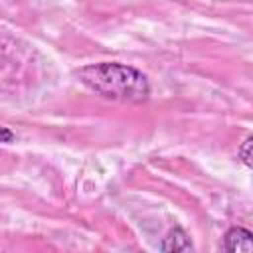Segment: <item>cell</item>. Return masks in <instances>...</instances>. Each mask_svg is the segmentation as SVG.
<instances>
[{
	"mask_svg": "<svg viewBox=\"0 0 253 253\" xmlns=\"http://www.w3.org/2000/svg\"><path fill=\"white\" fill-rule=\"evenodd\" d=\"M223 251L229 253H237V251H253V233L243 229V227H231L225 235H223V243H221Z\"/></svg>",
	"mask_w": 253,
	"mask_h": 253,
	"instance_id": "cell-2",
	"label": "cell"
},
{
	"mask_svg": "<svg viewBox=\"0 0 253 253\" xmlns=\"http://www.w3.org/2000/svg\"><path fill=\"white\" fill-rule=\"evenodd\" d=\"M2 140H4V142H12V140H14V134L10 132V128H8V126H4V128H2Z\"/></svg>",
	"mask_w": 253,
	"mask_h": 253,
	"instance_id": "cell-5",
	"label": "cell"
},
{
	"mask_svg": "<svg viewBox=\"0 0 253 253\" xmlns=\"http://www.w3.org/2000/svg\"><path fill=\"white\" fill-rule=\"evenodd\" d=\"M79 81L111 101L121 103H142L150 95V83L142 71L125 63H93L77 71Z\"/></svg>",
	"mask_w": 253,
	"mask_h": 253,
	"instance_id": "cell-1",
	"label": "cell"
},
{
	"mask_svg": "<svg viewBox=\"0 0 253 253\" xmlns=\"http://www.w3.org/2000/svg\"><path fill=\"white\" fill-rule=\"evenodd\" d=\"M239 158H241V162H243L245 166L253 168V136H249V138L241 144V148H239Z\"/></svg>",
	"mask_w": 253,
	"mask_h": 253,
	"instance_id": "cell-4",
	"label": "cell"
},
{
	"mask_svg": "<svg viewBox=\"0 0 253 253\" xmlns=\"http://www.w3.org/2000/svg\"><path fill=\"white\" fill-rule=\"evenodd\" d=\"M192 241L188 237V233L182 227H174L166 233V237L160 243L162 251H192Z\"/></svg>",
	"mask_w": 253,
	"mask_h": 253,
	"instance_id": "cell-3",
	"label": "cell"
}]
</instances>
